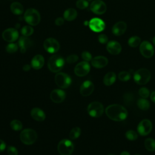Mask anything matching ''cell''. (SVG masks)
Segmentation results:
<instances>
[{"label": "cell", "mask_w": 155, "mask_h": 155, "mask_svg": "<svg viewBox=\"0 0 155 155\" xmlns=\"http://www.w3.org/2000/svg\"><path fill=\"white\" fill-rule=\"evenodd\" d=\"M105 113L109 119L117 122L125 120L128 116L127 110L119 104L110 105L106 108Z\"/></svg>", "instance_id": "6da1fadb"}, {"label": "cell", "mask_w": 155, "mask_h": 155, "mask_svg": "<svg viewBox=\"0 0 155 155\" xmlns=\"http://www.w3.org/2000/svg\"><path fill=\"white\" fill-rule=\"evenodd\" d=\"M65 64L64 58L59 55H53L48 61V68L53 73H58L63 68Z\"/></svg>", "instance_id": "7a4b0ae2"}, {"label": "cell", "mask_w": 155, "mask_h": 155, "mask_svg": "<svg viewBox=\"0 0 155 155\" xmlns=\"http://www.w3.org/2000/svg\"><path fill=\"white\" fill-rule=\"evenodd\" d=\"M133 78L134 82L138 85H145L150 80L151 73L147 68H140L134 73Z\"/></svg>", "instance_id": "3957f363"}, {"label": "cell", "mask_w": 155, "mask_h": 155, "mask_svg": "<svg viewBox=\"0 0 155 155\" xmlns=\"http://www.w3.org/2000/svg\"><path fill=\"white\" fill-rule=\"evenodd\" d=\"M38 136L36 132L31 128H26L23 130L20 134L21 141L25 145H31L34 143Z\"/></svg>", "instance_id": "277c9868"}, {"label": "cell", "mask_w": 155, "mask_h": 155, "mask_svg": "<svg viewBox=\"0 0 155 155\" xmlns=\"http://www.w3.org/2000/svg\"><path fill=\"white\" fill-rule=\"evenodd\" d=\"M24 18L25 22L30 25H36L41 21V16L39 12L32 8H28L25 11Z\"/></svg>", "instance_id": "5b68a950"}, {"label": "cell", "mask_w": 155, "mask_h": 155, "mask_svg": "<svg viewBox=\"0 0 155 155\" xmlns=\"http://www.w3.org/2000/svg\"><path fill=\"white\" fill-rule=\"evenodd\" d=\"M74 150V145L69 139H62L58 145V151L61 155H71Z\"/></svg>", "instance_id": "8992f818"}, {"label": "cell", "mask_w": 155, "mask_h": 155, "mask_svg": "<svg viewBox=\"0 0 155 155\" xmlns=\"http://www.w3.org/2000/svg\"><path fill=\"white\" fill-rule=\"evenodd\" d=\"M87 111L90 116L93 117H99L104 113V106L99 102H92L88 105Z\"/></svg>", "instance_id": "52a82bcc"}, {"label": "cell", "mask_w": 155, "mask_h": 155, "mask_svg": "<svg viewBox=\"0 0 155 155\" xmlns=\"http://www.w3.org/2000/svg\"><path fill=\"white\" fill-rule=\"evenodd\" d=\"M55 83L61 88H68L71 83V78L66 73H58L54 77Z\"/></svg>", "instance_id": "ba28073f"}, {"label": "cell", "mask_w": 155, "mask_h": 155, "mask_svg": "<svg viewBox=\"0 0 155 155\" xmlns=\"http://www.w3.org/2000/svg\"><path fill=\"white\" fill-rule=\"evenodd\" d=\"M44 47L47 52L50 53H54L59 50L60 44L56 39L53 38H49L44 41Z\"/></svg>", "instance_id": "9c48e42d"}, {"label": "cell", "mask_w": 155, "mask_h": 155, "mask_svg": "<svg viewBox=\"0 0 155 155\" xmlns=\"http://www.w3.org/2000/svg\"><path fill=\"white\" fill-rule=\"evenodd\" d=\"M139 51L140 54L146 58H151L154 53L153 46L150 42L147 41H143L140 43L139 47Z\"/></svg>", "instance_id": "30bf717a"}, {"label": "cell", "mask_w": 155, "mask_h": 155, "mask_svg": "<svg viewBox=\"0 0 155 155\" xmlns=\"http://www.w3.org/2000/svg\"><path fill=\"white\" fill-rule=\"evenodd\" d=\"M153 125L151 122L147 119L141 120L137 125V131L141 136H147L152 130Z\"/></svg>", "instance_id": "8fae6325"}, {"label": "cell", "mask_w": 155, "mask_h": 155, "mask_svg": "<svg viewBox=\"0 0 155 155\" xmlns=\"http://www.w3.org/2000/svg\"><path fill=\"white\" fill-rule=\"evenodd\" d=\"M91 11L96 15H102L107 10V5L102 0H94L90 4Z\"/></svg>", "instance_id": "7c38bea8"}, {"label": "cell", "mask_w": 155, "mask_h": 155, "mask_svg": "<svg viewBox=\"0 0 155 155\" xmlns=\"http://www.w3.org/2000/svg\"><path fill=\"white\" fill-rule=\"evenodd\" d=\"M90 70V65L88 62L82 61L78 63L74 68V73L80 77L87 75Z\"/></svg>", "instance_id": "4fadbf2b"}, {"label": "cell", "mask_w": 155, "mask_h": 155, "mask_svg": "<svg viewBox=\"0 0 155 155\" xmlns=\"http://www.w3.org/2000/svg\"><path fill=\"white\" fill-rule=\"evenodd\" d=\"M2 38L7 42H13L17 40L19 36L18 30L13 28H8L5 29L2 34Z\"/></svg>", "instance_id": "5bb4252c"}, {"label": "cell", "mask_w": 155, "mask_h": 155, "mask_svg": "<svg viewBox=\"0 0 155 155\" xmlns=\"http://www.w3.org/2000/svg\"><path fill=\"white\" fill-rule=\"evenodd\" d=\"M88 24L90 29L94 32H101L105 28V24L104 21L98 18H92Z\"/></svg>", "instance_id": "9a60e30c"}, {"label": "cell", "mask_w": 155, "mask_h": 155, "mask_svg": "<svg viewBox=\"0 0 155 155\" xmlns=\"http://www.w3.org/2000/svg\"><path fill=\"white\" fill-rule=\"evenodd\" d=\"M94 85L90 81H84L80 87V93L83 96H88L93 92Z\"/></svg>", "instance_id": "2e32d148"}, {"label": "cell", "mask_w": 155, "mask_h": 155, "mask_svg": "<svg viewBox=\"0 0 155 155\" xmlns=\"http://www.w3.org/2000/svg\"><path fill=\"white\" fill-rule=\"evenodd\" d=\"M65 93L61 89H54L50 93V99L54 103H61L65 98Z\"/></svg>", "instance_id": "e0dca14e"}, {"label": "cell", "mask_w": 155, "mask_h": 155, "mask_svg": "<svg viewBox=\"0 0 155 155\" xmlns=\"http://www.w3.org/2000/svg\"><path fill=\"white\" fill-rule=\"evenodd\" d=\"M106 48L109 53L113 55H117L120 53L122 46L117 41H111L107 43Z\"/></svg>", "instance_id": "ac0fdd59"}, {"label": "cell", "mask_w": 155, "mask_h": 155, "mask_svg": "<svg viewBox=\"0 0 155 155\" xmlns=\"http://www.w3.org/2000/svg\"><path fill=\"white\" fill-rule=\"evenodd\" d=\"M33 45L32 41L27 36H21L18 41V45L22 53H24Z\"/></svg>", "instance_id": "d6986e66"}, {"label": "cell", "mask_w": 155, "mask_h": 155, "mask_svg": "<svg viewBox=\"0 0 155 155\" xmlns=\"http://www.w3.org/2000/svg\"><path fill=\"white\" fill-rule=\"evenodd\" d=\"M127 24L124 21L116 22L112 27V33L115 36H121L125 33L127 30Z\"/></svg>", "instance_id": "ffe728a7"}, {"label": "cell", "mask_w": 155, "mask_h": 155, "mask_svg": "<svg viewBox=\"0 0 155 155\" xmlns=\"http://www.w3.org/2000/svg\"><path fill=\"white\" fill-rule=\"evenodd\" d=\"M91 65L96 68L105 67L108 62V59L104 56H97L91 59Z\"/></svg>", "instance_id": "44dd1931"}, {"label": "cell", "mask_w": 155, "mask_h": 155, "mask_svg": "<svg viewBox=\"0 0 155 155\" xmlns=\"http://www.w3.org/2000/svg\"><path fill=\"white\" fill-rule=\"evenodd\" d=\"M30 114L31 117L38 122H42L45 119V114L42 110L39 108H33L30 112Z\"/></svg>", "instance_id": "7402d4cb"}, {"label": "cell", "mask_w": 155, "mask_h": 155, "mask_svg": "<svg viewBox=\"0 0 155 155\" xmlns=\"http://www.w3.org/2000/svg\"><path fill=\"white\" fill-rule=\"evenodd\" d=\"M44 65V58L41 54L35 55L31 59V66L35 70L41 69Z\"/></svg>", "instance_id": "603a6c76"}, {"label": "cell", "mask_w": 155, "mask_h": 155, "mask_svg": "<svg viewBox=\"0 0 155 155\" xmlns=\"http://www.w3.org/2000/svg\"><path fill=\"white\" fill-rule=\"evenodd\" d=\"M116 79V75L114 72L110 71L107 73L104 78V84L106 86H110L114 84Z\"/></svg>", "instance_id": "cb8c5ba5"}, {"label": "cell", "mask_w": 155, "mask_h": 155, "mask_svg": "<svg viewBox=\"0 0 155 155\" xmlns=\"http://www.w3.org/2000/svg\"><path fill=\"white\" fill-rule=\"evenodd\" d=\"M77 15L78 13L75 9L73 8H69L64 12V18L68 21H71L74 20L77 17Z\"/></svg>", "instance_id": "d4e9b609"}, {"label": "cell", "mask_w": 155, "mask_h": 155, "mask_svg": "<svg viewBox=\"0 0 155 155\" xmlns=\"http://www.w3.org/2000/svg\"><path fill=\"white\" fill-rule=\"evenodd\" d=\"M10 10L13 14L19 15L22 13L24 7L21 3L18 2H14L10 5Z\"/></svg>", "instance_id": "484cf974"}, {"label": "cell", "mask_w": 155, "mask_h": 155, "mask_svg": "<svg viewBox=\"0 0 155 155\" xmlns=\"http://www.w3.org/2000/svg\"><path fill=\"white\" fill-rule=\"evenodd\" d=\"M137 105L139 109L142 110H147L150 107V104L149 101L145 98H140L137 101Z\"/></svg>", "instance_id": "4316f807"}, {"label": "cell", "mask_w": 155, "mask_h": 155, "mask_svg": "<svg viewBox=\"0 0 155 155\" xmlns=\"http://www.w3.org/2000/svg\"><path fill=\"white\" fill-rule=\"evenodd\" d=\"M145 148L151 152L155 151V140L153 138H147L145 140Z\"/></svg>", "instance_id": "83f0119b"}, {"label": "cell", "mask_w": 155, "mask_h": 155, "mask_svg": "<svg viewBox=\"0 0 155 155\" xmlns=\"http://www.w3.org/2000/svg\"><path fill=\"white\" fill-rule=\"evenodd\" d=\"M141 43V39L139 36H133L128 41V44L130 47H136L138 45H139Z\"/></svg>", "instance_id": "f1b7e54d"}, {"label": "cell", "mask_w": 155, "mask_h": 155, "mask_svg": "<svg viewBox=\"0 0 155 155\" xmlns=\"http://www.w3.org/2000/svg\"><path fill=\"white\" fill-rule=\"evenodd\" d=\"M81 133V130L79 127H74L72 128V130L70 131L69 134V137L70 139H76L79 137Z\"/></svg>", "instance_id": "f546056e"}, {"label": "cell", "mask_w": 155, "mask_h": 155, "mask_svg": "<svg viewBox=\"0 0 155 155\" xmlns=\"http://www.w3.org/2000/svg\"><path fill=\"white\" fill-rule=\"evenodd\" d=\"M10 127L15 131H19L22 128V124L21 121L17 119H14L10 122Z\"/></svg>", "instance_id": "4dcf8cb0"}, {"label": "cell", "mask_w": 155, "mask_h": 155, "mask_svg": "<svg viewBox=\"0 0 155 155\" xmlns=\"http://www.w3.org/2000/svg\"><path fill=\"white\" fill-rule=\"evenodd\" d=\"M21 31L23 36L28 37L33 33L34 30L32 27L30 25H25L22 28Z\"/></svg>", "instance_id": "1f68e13d"}, {"label": "cell", "mask_w": 155, "mask_h": 155, "mask_svg": "<svg viewBox=\"0 0 155 155\" xmlns=\"http://www.w3.org/2000/svg\"><path fill=\"white\" fill-rule=\"evenodd\" d=\"M118 78L122 81H128L131 78V74L127 71H122L119 73Z\"/></svg>", "instance_id": "d6a6232c"}, {"label": "cell", "mask_w": 155, "mask_h": 155, "mask_svg": "<svg viewBox=\"0 0 155 155\" xmlns=\"http://www.w3.org/2000/svg\"><path fill=\"white\" fill-rule=\"evenodd\" d=\"M125 137L130 140H135L138 138V134L134 130H130L125 133Z\"/></svg>", "instance_id": "836d02e7"}, {"label": "cell", "mask_w": 155, "mask_h": 155, "mask_svg": "<svg viewBox=\"0 0 155 155\" xmlns=\"http://www.w3.org/2000/svg\"><path fill=\"white\" fill-rule=\"evenodd\" d=\"M18 48V45L15 43H10L8 44L5 48L6 51L8 53H15Z\"/></svg>", "instance_id": "e575fe53"}, {"label": "cell", "mask_w": 155, "mask_h": 155, "mask_svg": "<svg viewBox=\"0 0 155 155\" xmlns=\"http://www.w3.org/2000/svg\"><path fill=\"white\" fill-rule=\"evenodd\" d=\"M124 102L127 105H130L133 103L134 100L133 95L130 93H127L124 95Z\"/></svg>", "instance_id": "d590c367"}, {"label": "cell", "mask_w": 155, "mask_h": 155, "mask_svg": "<svg viewBox=\"0 0 155 155\" xmlns=\"http://www.w3.org/2000/svg\"><path fill=\"white\" fill-rule=\"evenodd\" d=\"M139 94L142 98H147L150 96V91L146 87H142L139 90Z\"/></svg>", "instance_id": "8d00e7d4"}, {"label": "cell", "mask_w": 155, "mask_h": 155, "mask_svg": "<svg viewBox=\"0 0 155 155\" xmlns=\"http://www.w3.org/2000/svg\"><path fill=\"white\" fill-rule=\"evenodd\" d=\"M76 5L79 9H85L88 6V2L86 0H78L76 2Z\"/></svg>", "instance_id": "74e56055"}, {"label": "cell", "mask_w": 155, "mask_h": 155, "mask_svg": "<svg viewBox=\"0 0 155 155\" xmlns=\"http://www.w3.org/2000/svg\"><path fill=\"white\" fill-rule=\"evenodd\" d=\"M79 58L77 54H71L67 57L66 58V62L68 64H73L78 61Z\"/></svg>", "instance_id": "f35d334b"}, {"label": "cell", "mask_w": 155, "mask_h": 155, "mask_svg": "<svg viewBox=\"0 0 155 155\" xmlns=\"http://www.w3.org/2000/svg\"><path fill=\"white\" fill-rule=\"evenodd\" d=\"M81 56H82V58L84 60V61H86V62L90 61L93 59L92 58V55L91 54V53L88 51H83L82 53Z\"/></svg>", "instance_id": "ab89813d"}, {"label": "cell", "mask_w": 155, "mask_h": 155, "mask_svg": "<svg viewBox=\"0 0 155 155\" xmlns=\"http://www.w3.org/2000/svg\"><path fill=\"white\" fill-rule=\"evenodd\" d=\"M7 154L8 155H18V151L16 147L13 146H8L7 147Z\"/></svg>", "instance_id": "60d3db41"}, {"label": "cell", "mask_w": 155, "mask_h": 155, "mask_svg": "<svg viewBox=\"0 0 155 155\" xmlns=\"http://www.w3.org/2000/svg\"><path fill=\"white\" fill-rule=\"evenodd\" d=\"M98 41L101 44H106L108 42V36L105 34H101L98 36Z\"/></svg>", "instance_id": "b9f144b4"}, {"label": "cell", "mask_w": 155, "mask_h": 155, "mask_svg": "<svg viewBox=\"0 0 155 155\" xmlns=\"http://www.w3.org/2000/svg\"><path fill=\"white\" fill-rule=\"evenodd\" d=\"M64 22V18H62L61 17H59L56 19L55 20V24L58 26L62 25Z\"/></svg>", "instance_id": "7bdbcfd3"}, {"label": "cell", "mask_w": 155, "mask_h": 155, "mask_svg": "<svg viewBox=\"0 0 155 155\" xmlns=\"http://www.w3.org/2000/svg\"><path fill=\"white\" fill-rule=\"evenodd\" d=\"M6 148V144L2 140L0 139V153L4 151Z\"/></svg>", "instance_id": "ee69618b"}, {"label": "cell", "mask_w": 155, "mask_h": 155, "mask_svg": "<svg viewBox=\"0 0 155 155\" xmlns=\"http://www.w3.org/2000/svg\"><path fill=\"white\" fill-rule=\"evenodd\" d=\"M23 70L24 71H29L30 70V68H31V66L30 65H28V64H25V65H24V66H23Z\"/></svg>", "instance_id": "f6af8a7d"}, {"label": "cell", "mask_w": 155, "mask_h": 155, "mask_svg": "<svg viewBox=\"0 0 155 155\" xmlns=\"http://www.w3.org/2000/svg\"><path fill=\"white\" fill-rule=\"evenodd\" d=\"M150 98H151V100L154 103H155V91L151 93V94H150Z\"/></svg>", "instance_id": "bcb514c9"}, {"label": "cell", "mask_w": 155, "mask_h": 155, "mask_svg": "<svg viewBox=\"0 0 155 155\" xmlns=\"http://www.w3.org/2000/svg\"><path fill=\"white\" fill-rule=\"evenodd\" d=\"M120 155H130V153L128 152V151H122Z\"/></svg>", "instance_id": "7dc6e473"}, {"label": "cell", "mask_w": 155, "mask_h": 155, "mask_svg": "<svg viewBox=\"0 0 155 155\" xmlns=\"http://www.w3.org/2000/svg\"><path fill=\"white\" fill-rule=\"evenodd\" d=\"M153 44H154V46H155V36L154 37L153 39Z\"/></svg>", "instance_id": "c3c4849f"}, {"label": "cell", "mask_w": 155, "mask_h": 155, "mask_svg": "<svg viewBox=\"0 0 155 155\" xmlns=\"http://www.w3.org/2000/svg\"><path fill=\"white\" fill-rule=\"evenodd\" d=\"M135 155H141V154H135Z\"/></svg>", "instance_id": "681fc988"}, {"label": "cell", "mask_w": 155, "mask_h": 155, "mask_svg": "<svg viewBox=\"0 0 155 155\" xmlns=\"http://www.w3.org/2000/svg\"><path fill=\"white\" fill-rule=\"evenodd\" d=\"M110 155H114V154H110Z\"/></svg>", "instance_id": "f907efd6"}, {"label": "cell", "mask_w": 155, "mask_h": 155, "mask_svg": "<svg viewBox=\"0 0 155 155\" xmlns=\"http://www.w3.org/2000/svg\"><path fill=\"white\" fill-rule=\"evenodd\" d=\"M89 1H91V0H89Z\"/></svg>", "instance_id": "816d5d0a"}]
</instances>
